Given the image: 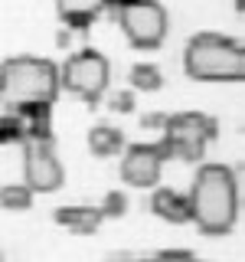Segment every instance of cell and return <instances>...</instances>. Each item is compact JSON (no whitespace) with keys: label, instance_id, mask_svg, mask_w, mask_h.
<instances>
[{"label":"cell","instance_id":"obj_1","mask_svg":"<svg viewBox=\"0 0 245 262\" xmlns=\"http://www.w3.org/2000/svg\"><path fill=\"white\" fill-rule=\"evenodd\" d=\"M193 200V226L209 239L229 236L239 226L242 213V187L235 167L219 161H203L190 184Z\"/></svg>","mask_w":245,"mask_h":262},{"label":"cell","instance_id":"obj_2","mask_svg":"<svg viewBox=\"0 0 245 262\" xmlns=\"http://www.w3.org/2000/svg\"><path fill=\"white\" fill-rule=\"evenodd\" d=\"M62 92V66L49 56H7L0 62V105L4 112H16L30 102H49Z\"/></svg>","mask_w":245,"mask_h":262},{"label":"cell","instance_id":"obj_3","mask_svg":"<svg viewBox=\"0 0 245 262\" xmlns=\"http://www.w3.org/2000/svg\"><path fill=\"white\" fill-rule=\"evenodd\" d=\"M183 72L193 82H245V43L226 33H193L183 46Z\"/></svg>","mask_w":245,"mask_h":262},{"label":"cell","instance_id":"obj_4","mask_svg":"<svg viewBox=\"0 0 245 262\" xmlns=\"http://www.w3.org/2000/svg\"><path fill=\"white\" fill-rule=\"evenodd\" d=\"M219 138V121L206 112H174L167 118V128L160 131V147L167 161L200 164L206 158V147Z\"/></svg>","mask_w":245,"mask_h":262},{"label":"cell","instance_id":"obj_5","mask_svg":"<svg viewBox=\"0 0 245 262\" xmlns=\"http://www.w3.org/2000/svg\"><path fill=\"white\" fill-rule=\"evenodd\" d=\"M111 89V59L95 46H82L62 62V92L82 98L88 108H98Z\"/></svg>","mask_w":245,"mask_h":262},{"label":"cell","instance_id":"obj_6","mask_svg":"<svg viewBox=\"0 0 245 262\" xmlns=\"http://www.w3.org/2000/svg\"><path fill=\"white\" fill-rule=\"evenodd\" d=\"M114 23L128 39V46L137 53L160 49L170 33V13L160 0H128L114 10Z\"/></svg>","mask_w":245,"mask_h":262},{"label":"cell","instance_id":"obj_7","mask_svg":"<svg viewBox=\"0 0 245 262\" xmlns=\"http://www.w3.org/2000/svg\"><path fill=\"white\" fill-rule=\"evenodd\" d=\"M163 164H167V154H163L160 141H137V144L125 147L121 164H118V177L128 187L154 190V187H160Z\"/></svg>","mask_w":245,"mask_h":262},{"label":"cell","instance_id":"obj_8","mask_svg":"<svg viewBox=\"0 0 245 262\" xmlns=\"http://www.w3.org/2000/svg\"><path fill=\"white\" fill-rule=\"evenodd\" d=\"M23 151V180L36 193H56L65 187V167L56 141H27Z\"/></svg>","mask_w":245,"mask_h":262},{"label":"cell","instance_id":"obj_9","mask_svg":"<svg viewBox=\"0 0 245 262\" xmlns=\"http://www.w3.org/2000/svg\"><path fill=\"white\" fill-rule=\"evenodd\" d=\"M147 210L154 213L157 220H163V223L170 226H186L193 223V200H190V190H177V187H154L151 196H147Z\"/></svg>","mask_w":245,"mask_h":262},{"label":"cell","instance_id":"obj_10","mask_svg":"<svg viewBox=\"0 0 245 262\" xmlns=\"http://www.w3.org/2000/svg\"><path fill=\"white\" fill-rule=\"evenodd\" d=\"M108 0H56V16L72 33H88L105 16Z\"/></svg>","mask_w":245,"mask_h":262},{"label":"cell","instance_id":"obj_11","mask_svg":"<svg viewBox=\"0 0 245 262\" xmlns=\"http://www.w3.org/2000/svg\"><path fill=\"white\" fill-rule=\"evenodd\" d=\"M105 220H108V216H105L102 203H98V207H92V203H76V207H56L53 210V223L62 226V229H69V233H76V236L98 233Z\"/></svg>","mask_w":245,"mask_h":262},{"label":"cell","instance_id":"obj_12","mask_svg":"<svg viewBox=\"0 0 245 262\" xmlns=\"http://www.w3.org/2000/svg\"><path fill=\"white\" fill-rule=\"evenodd\" d=\"M85 144H88V154L98 161H105V158H118V154H125V131H121L118 125H111V121H98V125L88 128V135H85Z\"/></svg>","mask_w":245,"mask_h":262},{"label":"cell","instance_id":"obj_13","mask_svg":"<svg viewBox=\"0 0 245 262\" xmlns=\"http://www.w3.org/2000/svg\"><path fill=\"white\" fill-rule=\"evenodd\" d=\"M128 85L134 89V92H160L163 89V72H160V66H154V62H134L128 69Z\"/></svg>","mask_w":245,"mask_h":262},{"label":"cell","instance_id":"obj_14","mask_svg":"<svg viewBox=\"0 0 245 262\" xmlns=\"http://www.w3.org/2000/svg\"><path fill=\"white\" fill-rule=\"evenodd\" d=\"M33 200H36V190L23 180V184H4L0 187V207L7 213H27L33 210Z\"/></svg>","mask_w":245,"mask_h":262},{"label":"cell","instance_id":"obj_15","mask_svg":"<svg viewBox=\"0 0 245 262\" xmlns=\"http://www.w3.org/2000/svg\"><path fill=\"white\" fill-rule=\"evenodd\" d=\"M27 138H30V121L23 118V115H16V112H4L0 115V144H27Z\"/></svg>","mask_w":245,"mask_h":262},{"label":"cell","instance_id":"obj_16","mask_svg":"<svg viewBox=\"0 0 245 262\" xmlns=\"http://www.w3.org/2000/svg\"><path fill=\"white\" fill-rule=\"evenodd\" d=\"M102 210H105V216H108V220H125L128 210H131L128 193L125 190H108V193L102 196Z\"/></svg>","mask_w":245,"mask_h":262},{"label":"cell","instance_id":"obj_17","mask_svg":"<svg viewBox=\"0 0 245 262\" xmlns=\"http://www.w3.org/2000/svg\"><path fill=\"white\" fill-rule=\"evenodd\" d=\"M108 108L114 112V115H131V112H134L137 108V92H134V89H121V92H114L111 98H108Z\"/></svg>","mask_w":245,"mask_h":262},{"label":"cell","instance_id":"obj_18","mask_svg":"<svg viewBox=\"0 0 245 262\" xmlns=\"http://www.w3.org/2000/svg\"><path fill=\"white\" fill-rule=\"evenodd\" d=\"M27 141H56L53 118H39V121H30V138H27Z\"/></svg>","mask_w":245,"mask_h":262},{"label":"cell","instance_id":"obj_19","mask_svg":"<svg viewBox=\"0 0 245 262\" xmlns=\"http://www.w3.org/2000/svg\"><path fill=\"white\" fill-rule=\"evenodd\" d=\"M16 115H23L27 121L53 118V105H49V102H30V105H23V108H16Z\"/></svg>","mask_w":245,"mask_h":262},{"label":"cell","instance_id":"obj_20","mask_svg":"<svg viewBox=\"0 0 245 262\" xmlns=\"http://www.w3.org/2000/svg\"><path fill=\"white\" fill-rule=\"evenodd\" d=\"M167 118L170 115H163V112H147V115H141V128L144 131H163L167 128Z\"/></svg>","mask_w":245,"mask_h":262},{"label":"cell","instance_id":"obj_21","mask_svg":"<svg viewBox=\"0 0 245 262\" xmlns=\"http://www.w3.org/2000/svg\"><path fill=\"white\" fill-rule=\"evenodd\" d=\"M157 256L167 259V262H196V252L193 249H160Z\"/></svg>","mask_w":245,"mask_h":262},{"label":"cell","instance_id":"obj_22","mask_svg":"<svg viewBox=\"0 0 245 262\" xmlns=\"http://www.w3.org/2000/svg\"><path fill=\"white\" fill-rule=\"evenodd\" d=\"M56 46H59V49H69L72 46V30L69 27H62L59 33H56Z\"/></svg>","mask_w":245,"mask_h":262},{"label":"cell","instance_id":"obj_23","mask_svg":"<svg viewBox=\"0 0 245 262\" xmlns=\"http://www.w3.org/2000/svg\"><path fill=\"white\" fill-rule=\"evenodd\" d=\"M137 256H131V252H108L105 256V262H134Z\"/></svg>","mask_w":245,"mask_h":262},{"label":"cell","instance_id":"obj_24","mask_svg":"<svg viewBox=\"0 0 245 262\" xmlns=\"http://www.w3.org/2000/svg\"><path fill=\"white\" fill-rule=\"evenodd\" d=\"M121 4H128V0H108V7H105V13H108V16H114V10H118Z\"/></svg>","mask_w":245,"mask_h":262},{"label":"cell","instance_id":"obj_25","mask_svg":"<svg viewBox=\"0 0 245 262\" xmlns=\"http://www.w3.org/2000/svg\"><path fill=\"white\" fill-rule=\"evenodd\" d=\"M134 262H167V259H160V256H157V252H154V256H144V259H141V256H137Z\"/></svg>","mask_w":245,"mask_h":262},{"label":"cell","instance_id":"obj_26","mask_svg":"<svg viewBox=\"0 0 245 262\" xmlns=\"http://www.w3.org/2000/svg\"><path fill=\"white\" fill-rule=\"evenodd\" d=\"M235 10H239V13L245 16V0H235Z\"/></svg>","mask_w":245,"mask_h":262},{"label":"cell","instance_id":"obj_27","mask_svg":"<svg viewBox=\"0 0 245 262\" xmlns=\"http://www.w3.org/2000/svg\"><path fill=\"white\" fill-rule=\"evenodd\" d=\"M242 170H245V164H242Z\"/></svg>","mask_w":245,"mask_h":262},{"label":"cell","instance_id":"obj_28","mask_svg":"<svg viewBox=\"0 0 245 262\" xmlns=\"http://www.w3.org/2000/svg\"><path fill=\"white\" fill-rule=\"evenodd\" d=\"M196 262H203V259H196Z\"/></svg>","mask_w":245,"mask_h":262}]
</instances>
